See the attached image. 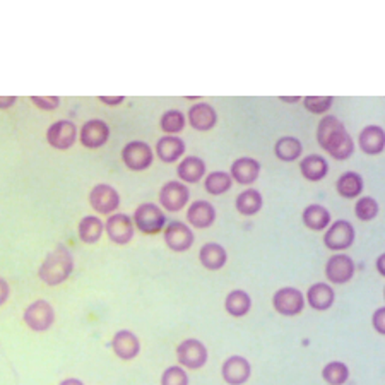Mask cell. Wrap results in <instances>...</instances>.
<instances>
[{"label":"cell","mask_w":385,"mask_h":385,"mask_svg":"<svg viewBox=\"0 0 385 385\" xmlns=\"http://www.w3.org/2000/svg\"><path fill=\"white\" fill-rule=\"evenodd\" d=\"M317 140L320 148L327 151L334 160H348L354 151V143L342 122L334 115H327L320 120L317 128Z\"/></svg>","instance_id":"cell-1"},{"label":"cell","mask_w":385,"mask_h":385,"mask_svg":"<svg viewBox=\"0 0 385 385\" xmlns=\"http://www.w3.org/2000/svg\"><path fill=\"white\" fill-rule=\"evenodd\" d=\"M72 271H74V257L66 247L57 245L55 250L45 257L38 269V276L45 284L58 286L71 277Z\"/></svg>","instance_id":"cell-2"},{"label":"cell","mask_w":385,"mask_h":385,"mask_svg":"<svg viewBox=\"0 0 385 385\" xmlns=\"http://www.w3.org/2000/svg\"><path fill=\"white\" fill-rule=\"evenodd\" d=\"M132 221H134V226L140 231V233L156 235L165 230L166 221L168 220H166L165 212L161 211V207H158L156 204L145 202V204H140L139 207L135 209L134 216H132Z\"/></svg>","instance_id":"cell-3"},{"label":"cell","mask_w":385,"mask_h":385,"mask_svg":"<svg viewBox=\"0 0 385 385\" xmlns=\"http://www.w3.org/2000/svg\"><path fill=\"white\" fill-rule=\"evenodd\" d=\"M23 320L33 332H46L55 324V310L46 299H36L24 310Z\"/></svg>","instance_id":"cell-4"},{"label":"cell","mask_w":385,"mask_h":385,"mask_svg":"<svg viewBox=\"0 0 385 385\" xmlns=\"http://www.w3.org/2000/svg\"><path fill=\"white\" fill-rule=\"evenodd\" d=\"M177 358L182 368L188 370H199L207 363L209 353L202 341L199 339H185L178 344Z\"/></svg>","instance_id":"cell-5"},{"label":"cell","mask_w":385,"mask_h":385,"mask_svg":"<svg viewBox=\"0 0 385 385\" xmlns=\"http://www.w3.org/2000/svg\"><path fill=\"white\" fill-rule=\"evenodd\" d=\"M272 307L279 315L294 317L305 308V297L297 288H281L274 293Z\"/></svg>","instance_id":"cell-6"},{"label":"cell","mask_w":385,"mask_h":385,"mask_svg":"<svg viewBox=\"0 0 385 385\" xmlns=\"http://www.w3.org/2000/svg\"><path fill=\"white\" fill-rule=\"evenodd\" d=\"M163 238H165L166 247L173 252H187L195 242L194 231L182 221H170L165 226Z\"/></svg>","instance_id":"cell-7"},{"label":"cell","mask_w":385,"mask_h":385,"mask_svg":"<svg viewBox=\"0 0 385 385\" xmlns=\"http://www.w3.org/2000/svg\"><path fill=\"white\" fill-rule=\"evenodd\" d=\"M153 149L151 145L144 140H132L128 143L122 151V160L125 166L132 171L148 170L153 163Z\"/></svg>","instance_id":"cell-8"},{"label":"cell","mask_w":385,"mask_h":385,"mask_svg":"<svg viewBox=\"0 0 385 385\" xmlns=\"http://www.w3.org/2000/svg\"><path fill=\"white\" fill-rule=\"evenodd\" d=\"M354 243V228L349 221L339 220L329 226L327 233L324 235V245L329 250L339 252L346 250Z\"/></svg>","instance_id":"cell-9"},{"label":"cell","mask_w":385,"mask_h":385,"mask_svg":"<svg viewBox=\"0 0 385 385\" xmlns=\"http://www.w3.org/2000/svg\"><path fill=\"white\" fill-rule=\"evenodd\" d=\"M188 199H190V190L185 183L171 180V182L165 183L160 190V204L166 211L177 212L185 207Z\"/></svg>","instance_id":"cell-10"},{"label":"cell","mask_w":385,"mask_h":385,"mask_svg":"<svg viewBox=\"0 0 385 385\" xmlns=\"http://www.w3.org/2000/svg\"><path fill=\"white\" fill-rule=\"evenodd\" d=\"M105 231L106 237H108L113 243H117V245H127V243L134 238L135 226L130 216L117 212L111 214L108 220H106Z\"/></svg>","instance_id":"cell-11"},{"label":"cell","mask_w":385,"mask_h":385,"mask_svg":"<svg viewBox=\"0 0 385 385\" xmlns=\"http://www.w3.org/2000/svg\"><path fill=\"white\" fill-rule=\"evenodd\" d=\"M89 204L96 212L111 216L120 207V195L111 185L106 183H98L89 194Z\"/></svg>","instance_id":"cell-12"},{"label":"cell","mask_w":385,"mask_h":385,"mask_svg":"<svg viewBox=\"0 0 385 385\" xmlns=\"http://www.w3.org/2000/svg\"><path fill=\"white\" fill-rule=\"evenodd\" d=\"M356 265L353 259L346 254H336L325 264V277L332 282V284H346L353 279Z\"/></svg>","instance_id":"cell-13"},{"label":"cell","mask_w":385,"mask_h":385,"mask_svg":"<svg viewBox=\"0 0 385 385\" xmlns=\"http://www.w3.org/2000/svg\"><path fill=\"white\" fill-rule=\"evenodd\" d=\"M221 375L228 385H243L248 382L252 375V366L247 358L230 356L225 359L221 366Z\"/></svg>","instance_id":"cell-14"},{"label":"cell","mask_w":385,"mask_h":385,"mask_svg":"<svg viewBox=\"0 0 385 385\" xmlns=\"http://www.w3.org/2000/svg\"><path fill=\"white\" fill-rule=\"evenodd\" d=\"M76 135L77 128L74 123L68 122V120H58V122L51 123L48 130H46V140H48V144L51 148L60 149V151L72 148L76 143Z\"/></svg>","instance_id":"cell-15"},{"label":"cell","mask_w":385,"mask_h":385,"mask_svg":"<svg viewBox=\"0 0 385 385\" xmlns=\"http://www.w3.org/2000/svg\"><path fill=\"white\" fill-rule=\"evenodd\" d=\"M111 349L123 361H130L140 353V341L132 331H118L111 337Z\"/></svg>","instance_id":"cell-16"},{"label":"cell","mask_w":385,"mask_h":385,"mask_svg":"<svg viewBox=\"0 0 385 385\" xmlns=\"http://www.w3.org/2000/svg\"><path fill=\"white\" fill-rule=\"evenodd\" d=\"M110 139V127L103 120H88L81 128V144L84 148L96 149L106 144Z\"/></svg>","instance_id":"cell-17"},{"label":"cell","mask_w":385,"mask_h":385,"mask_svg":"<svg viewBox=\"0 0 385 385\" xmlns=\"http://www.w3.org/2000/svg\"><path fill=\"white\" fill-rule=\"evenodd\" d=\"M187 221L197 230H205L214 225L216 221V209L212 207L211 202L205 200H195L192 202L187 211Z\"/></svg>","instance_id":"cell-18"},{"label":"cell","mask_w":385,"mask_h":385,"mask_svg":"<svg viewBox=\"0 0 385 385\" xmlns=\"http://www.w3.org/2000/svg\"><path fill=\"white\" fill-rule=\"evenodd\" d=\"M260 175V165L254 158H238L231 165V180H237L240 185H250Z\"/></svg>","instance_id":"cell-19"},{"label":"cell","mask_w":385,"mask_h":385,"mask_svg":"<svg viewBox=\"0 0 385 385\" xmlns=\"http://www.w3.org/2000/svg\"><path fill=\"white\" fill-rule=\"evenodd\" d=\"M188 122L195 130H211L217 122L216 110L207 103H197L188 110Z\"/></svg>","instance_id":"cell-20"},{"label":"cell","mask_w":385,"mask_h":385,"mask_svg":"<svg viewBox=\"0 0 385 385\" xmlns=\"http://www.w3.org/2000/svg\"><path fill=\"white\" fill-rule=\"evenodd\" d=\"M334 299H336V293L327 282H315L308 288L307 302L314 310H329L334 305Z\"/></svg>","instance_id":"cell-21"},{"label":"cell","mask_w":385,"mask_h":385,"mask_svg":"<svg viewBox=\"0 0 385 385\" xmlns=\"http://www.w3.org/2000/svg\"><path fill=\"white\" fill-rule=\"evenodd\" d=\"M359 148L366 154H380L385 148V132L379 125H368L359 132Z\"/></svg>","instance_id":"cell-22"},{"label":"cell","mask_w":385,"mask_h":385,"mask_svg":"<svg viewBox=\"0 0 385 385\" xmlns=\"http://www.w3.org/2000/svg\"><path fill=\"white\" fill-rule=\"evenodd\" d=\"M199 260L207 271H220L226 265L228 254L220 243H205V245L200 247Z\"/></svg>","instance_id":"cell-23"},{"label":"cell","mask_w":385,"mask_h":385,"mask_svg":"<svg viewBox=\"0 0 385 385\" xmlns=\"http://www.w3.org/2000/svg\"><path fill=\"white\" fill-rule=\"evenodd\" d=\"M156 153L161 161L173 163V161H177L183 153H185V143L175 135H165L158 140Z\"/></svg>","instance_id":"cell-24"},{"label":"cell","mask_w":385,"mask_h":385,"mask_svg":"<svg viewBox=\"0 0 385 385\" xmlns=\"http://www.w3.org/2000/svg\"><path fill=\"white\" fill-rule=\"evenodd\" d=\"M299 171L307 180L310 182H319L327 175L329 166L324 156L320 154H310V156L303 158L302 165H299Z\"/></svg>","instance_id":"cell-25"},{"label":"cell","mask_w":385,"mask_h":385,"mask_svg":"<svg viewBox=\"0 0 385 385\" xmlns=\"http://www.w3.org/2000/svg\"><path fill=\"white\" fill-rule=\"evenodd\" d=\"M103 231H105V222L96 216H86L81 220L77 226V233H79L81 242L93 245V243L100 242Z\"/></svg>","instance_id":"cell-26"},{"label":"cell","mask_w":385,"mask_h":385,"mask_svg":"<svg viewBox=\"0 0 385 385\" xmlns=\"http://www.w3.org/2000/svg\"><path fill=\"white\" fill-rule=\"evenodd\" d=\"M302 220L305 222L307 228L314 231H322L329 228V222H331V212L324 207V205L312 204L305 207V211L302 214Z\"/></svg>","instance_id":"cell-27"},{"label":"cell","mask_w":385,"mask_h":385,"mask_svg":"<svg viewBox=\"0 0 385 385\" xmlns=\"http://www.w3.org/2000/svg\"><path fill=\"white\" fill-rule=\"evenodd\" d=\"M178 178L187 183H197L205 175V163L197 156H188L178 165Z\"/></svg>","instance_id":"cell-28"},{"label":"cell","mask_w":385,"mask_h":385,"mask_svg":"<svg viewBox=\"0 0 385 385\" xmlns=\"http://www.w3.org/2000/svg\"><path fill=\"white\" fill-rule=\"evenodd\" d=\"M225 308L231 317H245L252 308L250 294L243 289H233L225 299Z\"/></svg>","instance_id":"cell-29"},{"label":"cell","mask_w":385,"mask_h":385,"mask_svg":"<svg viewBox=\"0 0 385 385\" xmlns=\"http://www.w3.org/2000/svg\"><path fill=\"white\" fill-rule=\"evenodd\" d=\"M262 195L255 188H247L237 197V211L243 216H254L262 209Z\"/></svg>","instance_id":"cell-30"},{"label":"cell","mask_w":385,"mask_h":385,"mask_svg":"<svg viewBox=\"0 0 385 385\" xmlns=\"http://www.w3.org/2000/svg\"><path fill=\"white\" fill-rule=\"evenodd\" d=\"M337 188V194L341 197H346V199H354V197H358L361 194L363 190V178L359 177L358 173H354V171H346V173H342L339 178H337L336 183Z\"/></svg>","instance_id":"cell-31"},{"label":"cell","mask_w":385,"mask_h":385,"mask_svg":"<svg viewBox=\"0 0 385 385\" xmlns=\"http://www.w3.org/2000/svg\"><path fill=\"white\" fill-rule=\"evenodd\" d=\"M303 145L297 137H281L274 145V153L281 161H294L302 156Z\"/></svg>","instance_id":"cell-32"},{"label":"cell","mask_w":385,"mask_h":385,"mask_svg":"<svg viewBox=\"0 0 385 385\" xmlns=\"http://www.w3.org/2000/svg\"><path fill=\"white\" fill-rule=\"evenodd\" d=\"M231 180L230 173H225V171H212L209 173L204 180V188L207 190V194L211 195H222L231 188Z\"/></svg>","instance_id":"cell-33"},{"label":"cell","mask_w":385,"mask_h":385,"mask_svg":"<svg viewBox=\"0 0 385 385\" xmlns=\"http://www.w3.org/2000/svg\"><path fill=\"white\" fill-rule=\"evenodd\" d=\"M322 379L329 385H344L349 379V368L342 361H331L322 368Z\"/></svg>","instance_id":"cell-34"},{"label":"cell","mask_w":385,"mask_h":385,"mask_svg":"<svg viewBox=\"0 0 385 385\" xmlns=\"http://www.w3.org/2000/svg\"><path fill=\"white\" fill-rule=\"evenodd\" d=\"M354 216L359 221H371L379 216V202L374 197H361L354 205Z\"/></svg>","instance_id":"cell-35"},{"label":"cell","mask_w":385,"mask_h":385,"mask_svg":"<svg viewBox=\"0 0 385 385\" xmlns=\"http://www.w3.org/2000/svg\"><path fill=\"white\" fill-rule=\"evenodd\" d=\"M160 125L163 130L168 132V134H178V132H182L183 127H185V117H183L182 111L170 110L161 117Z\"/></svg>","instance_id":"cell-36"},{"label":"cell","mask_w":385,"mask_h":385,"mask_svg":"<svg viewBox=\"0 0 385 385\" xmlns=\"http://www.w3.org/2000/svg\"><path fill=\"white\" fill-rule=\"evenodd\" d=\"M161 385H188V375L185 368L180 365L166 368L161 375Z\"/></svg>","instance_id":"cell-37"},{"label":"cell","mask_w":385,"mask_h":385,"mask_svg":"<svg viewBox=\"0 0 385 385\" xmlns=\"http://www.w3.org/2000/svg\"><path fill=\"white\" fill-rule=\"evenodd\" d=\"M334 98L331 96H308L303 100V105L312 113H325L332 106Z\"/></svg>","instance_id":"cell-38"},{"label":"cell","mask_w":385,"mask_h":385,"mask_svg":"<svg viewBox=\"0 0 385 385\" xmlns=\"http://www.w3.org/2000/svg\"><path fill=\"white\" fill-rule=\"evenodd\" d=\"M31 101L34 106H38V108L45 110V111H51V110L58 108V105H60V98L57 96H45V98L31 96Z\"/></svg>","instance_id":"cell-39"},{"label":"cell","mask_w":385,"mask_h":385,"mask_svg":"<svg viewBox=\"0 0 385 385\" xmlns=\"http://www.w3.org/2000/svg\"><path fill=\"white\" fill-rule=\"evenodd\" d=\"M371 324H374L375 331L379 334H385V308H376L371 317Z\"/></svg>","instance_id":"cell-40"},{"label":"cell","mask_w":385,"mask_h":385,"mask_svg":"<svg viewBox=\"0 0 385 385\" xmlns=\"http://www.w3.org/2000/svg\"><path fill=\"white\" fill-rule=\"evenodd\" d=\"M9 294H11V288H9V282L0 277V307L9 299Z\"/></svg>","instance_id":"cell-41"},{"label":"cell","mask_w":385,"mask_h":385,"mask_svg":"<svg viewBox=\"0 0 385 385\" xmlns=\"http://www.w3.org/2000/svg\"><path fill=\"white\" fill-rule=\"evenodd\" d=\"M17 98L14 96H0V110H7L11 108L12 105H16Z\"/></svg>","instance_id":"cell-42"},{"label":"cell","mask_w":385,"mask_h":385,"mask_svg":"<svg viewBox=\"0 0 385 385\" xmlns=\"http://www.w3.org/2000/svg\"><path fill=\"white\" fill-rule=\"evenodd\" d=\"M125 98L123 96H115V98H108V96H100V101L105 103V105H110V106H115V105H120Z\"/></svg>","instance_id":"cell-43"},{"label":"cell","mask_w":385,"mask_h":385,"mask_svg":"<svg viewBox=\"0 0 385 385\" xmlns=\"http://www.w3.org/2000/svg\"><path fill=\"white\" fill-rule=\"evenodd\" d=\"M376 269H379L380 276H385V254L379 255V259H376Z\"/></svg>","instance_id":"cell-44"},{"label":"cell","mask_w":385,"mask_h":385,"mask_svg":"<svg viewBox=\"0 0 385 385\" xmlns=\"http://www.w3.org/2000/svg\"><path fill=\"white\" fill-rule=\"evenodd\" d=\"M58 385H84V382L79 379H66V380H62Z\"/></svg>","instance_id":"cell-45"},{"label":"cell","mask_w":385,"mask_h":385,"mask_svg":"<svg viewBox=\"0 0 385 385\" xmlns=\"http://www.w3.org/2000/svg\"><path fill=\"white\" fill-rule=\"evenodd\" d=\"M281 100H282V101H288V103H297V101L299 100V98L293 96V98H281Z\"/></svg>","instance_id":"cell-46"}]
</instances>
